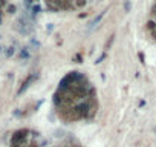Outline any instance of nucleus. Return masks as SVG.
Instances as JSON below:
<instances>
[{"instance_id":"nucleus-1","label":"nucleus","mask_w":156,"mask_h":147,"mask_svg":"<svg viewBox=\"0 0 156 147\" xmlns=\"http://www.w3.org/2000/svg\"><path fill=\"white\" fill-rule=\"evenodd\" d=\"M61 2L63 0H46V6L51 11H58L61 9Z\"/></svg>"},{"instance_id":"nucleus-2","label":"nucleus","mask_w":156,"mask_h":147,"mask_svg":"<svg viewBox=\"0 0 156 147\" xmlns=\"http://www.w3.org/2000/svg\"><path fill=\"white\" fill-rule=\"evenodd\" d=\"M73 3H72V0H63L61 2V9H72Z\"/></svg>"},{"instance_id":"nucleus-3","label":"nucleus","mask_w":156,"mask_h":147,"mask_svg":"<svg viewBox=\"0 0 156 147\" xmlns=\"http://www.w3.org/2000/svg\"><path fill=\"white\" fill-rule=\"evenodd\" d=\"M25 136H26V132H17L16 136H14V142H20V141H23Z\"/></svg>"},{"instance_id":"nucleus-4","label":"nucleus","mask_w":156,"mask_h":147,"mask_svg":"<svg viewBox=\"0 0 156 147\" xmlns=\"http://www.w3.org/2000/svg\"><path fill=\"white\" fill-rule=\"evenodd\" d=\"M145 28H147L148 31H151V32H153V31L156 29V22H154V20H148V22H147V25H145Z\"/></svg>"},{"instance_id":"nucleus-5","label":"nucleus","mask_w":156,"mask_h":147,"mask_svg":"<svg viewBox=\"0 0 156 147\" xmlns=\"http://www.w3.org/2000/svg\"><path fill=\"white\" fill-rule=\"evenodd\" d=\"M86 3H87V0H75V2H73V5L76 8H84Z\"/></svg>"},{"instance_id":"nucleus-6","label":"nucleus","mask_w":156,"mask_h":147,"mask_svg":"<svg viewBox=\"0 0 156 147\" xmlns=\"http://www.w3.org/2000/svg\"><path fill=\"white\" fill-rule=\"evenodd\" d=\"M104 14H106V11H103V13H100V16H98V17H97V19H95L94 22H92V25H97V23H98V22H100V20L103 19V16H104Z\"/></svg>"},{"instance_id":"nucleus-7","label":"nucleus","mask_w":156,"mask_h":147,"mask_svg":"<svg viewBox=\"0 0 156 147\" xmlns=\"http://www.w3.org/2000/svg\"><path fill=\"white\" fill-rule=\"evenodd\" d=\"M113 40H115V35H110V40L106 43V49H109V48H110V45H112V41H113Z\"/></svg>"},{"instance_id":"nucleus-8","label":"nucleus","mask_w":156,"mask_h":147,"mask_svg":"<svg viewBox=\"0 0 156 147\" xmlns=\"http://www.w3.org/2000/svg\"><path fill=\"white\" fill-rule=\"evenodd\" d=\"M151 16L153 17H156V3L153 5V8H151Z\"/></svg>"},{"instance_id":"nucleus-9","label":"nucleus","mask_w":156,"mask_h":147,"mask_svg":"<svg viewBox=\"0 0 156 147\" xmlns=\"http://www.w3.org/2000/svg\"><path fill=\"white\" fill-rule=\"evenodd\" d=\"M63 147H80L78 144H66V145H63Z\"/></svg>"},{"instance_id":"nucleus-10","label":"nucleus","mask_w":156,"mask_h":147,"mask_svg":"<svg viewBox=\"0 0 156 147\" xmlns=\"http://www.w3.org/2000/svg\"><path fill=\"white\" fill-rule=\"evenodd\" d=\"M151 37H153V40H156V29L151 32Z\"/></svg>"}]
</instances>
